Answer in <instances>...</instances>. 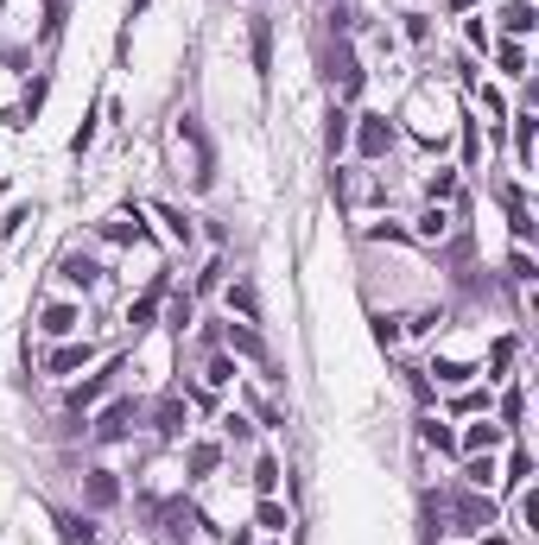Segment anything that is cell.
Here are the masks:
<instances>
[{"label": "cell", "mask_w": 539, "mask_h": 545, "mask_svg": "<svg viewBox=\"0 0 539 545\" xmlns=\"http://www.w3.org/2000/svg\"><path fill=\"white\" fill-rule=\"evenodd\" d=\"M431 375H438L444 387H470V381H476V368H470V362H438Z\"/></svg>", "instance_id": "83f0119b"}, {"label": "cell", "mask_w": 539, "mask_h": 545, "mask_svg": "<svg viewBox=\"0 0 539 545\" xmlns=\"http://www.w3.org/2000/svg\"><path fill=\"white\" fill-rule=\"evenodd\" d=\"M349 146H356V159H368V165H381L394 146H400V128L381 115V108H362L356 121H349Z\"/></svg>", "instance_id": "6da1fadb"}, {"label": "cell", "mask_w": 539, "mask_h": 545, "mask_svg": "<svg viewBox=\"0 0 539 545\" xmlns=\"http://www.w3.org/2000/svg\"><path fill=\"white\" fill-rule=\"evenodd\" d=\"M83 495H89V508H115V501H121V482H115V469H89Z\"/></svg>", "instance_id": "ac0fdd59"}, {"label": "cell", "mask_w": 539, "mask_h": 545, "mask_svg": "<svg viewBox=\"0 0 539 545\" xmlns=\"http://www.w3.org/2000/svg\"><path fill=\"white\" fill-rule=\"evenodd\" d=\"M38 336H45V343L83 336V304H77V298H45V304H38Z\"/></svg>", "instance_id": "7a4b0ae2"}, {"label": "cell", "mask_w": 539, "mask_h": 545, "mask_svg": "<svg viewBox=\"0 0 539 545\" xmlns=\"http://www.w3.org/2000/svg\"><path fill=\"white\" fill-rule=\"evenodd\" d=\"M89 355H96V349H89V343H77V336H70V343H57V349H51V355H45V375H70V368H83V362H89Z\"/></svg>", "instance_id": "5bb4252c"}, {"label": "cell", "mask_w": 539, "mask_h": 545, "mask_svg": "<svg viewBox=\"0 0 539 545\" xmlns=\"http://www.w3.org/2000/svg\"><path fill=\"white\" fill-rule=\"evenodd\" d=\"M128 324H134V330H146V324H152V298H140L134 311H128Z\"/></svg>", "instance_id": "8d00e7d4"}, {"label": "cell", "mask_w": 539, "mask_h": 545, "mask_svg": "<svg viewBox=\"0 0 539 545\" xmlns=\"http://www.w3.org/2000/svg\"><path fill=\"white\" fill-rule=\"evenodd\" d=\"M57 279H64V285H83V292H96V285H102V267H96L89 254H64V261H57Z\"/></svg>", "instance_id": "8fae6325"}, {"label": "cell", "mask_w": 539, "mask_h": 545, "mask_svg": "<svg viewBox=\"0 0 539 545\" xmlns=\"http://www.w3.org/2000/svg\"><path fill=\"white\" fill-rule=\"evenodd\" d=\"M508 444V425L495 418V412H476V425L457 437V457H476V450H502Z\"/></svg>", "instance_id": "277c9868"}, {"label": "cell", "mask_w": 539, "mask_h": 545, "mask_svg": "<svg viewBox=\"0 0 539 545\" xmlns=\"http://www.w3.org/2000/svg\"><path fill=\"white\" fill-rule=\"evenodd\" d=\"M457 412H495V394L489 387H470V394H457Z\"/></svg>", "instance_id": "4dcf8cb0"}, {"label": "cell", "mask_w": 539, "mask_h": 545, "mask_svg": "<svg viewBox=\"0 0 539 545\" xmlns=\"http://www.w3.org/2000/svg\"><path fill=\"white\" fill-rule=\"evenodd\" d=\"M508 279H514V285H534V279H539V267H534V254H527V248H514V254H508Z\"/></svg>", "instance_id": "4316f807"}, {"label": "cell", "mask_w": 539, "mask_h": 545, "mask_svg": "<svg viewBox=\"0 0 539 545\" xmlns=\"http://www.w3.org/2000/svg\"><path fill=\"white\" fill-rule=\"evenodd\" d=\"M476 96H482V108H489V128H502V121H508V102H502V89H495V83H482Z\"/></svg>", "instance_id": "f1b7e54d"}, {"label": "cell", "mask_w": 539, "mask_h": 545, "mask_svg": "<svg viewBox=\"0 0 539 545\" xmlns=\"http://www.w3.org/2000/svg\"><path fill=\"white\" fill-rule=\"evenodd\" d=\"M216 425H223V444H229V450H235V444H248V437L261 431V425H254V418H248L242 406H229L223 418H216Z\"/></svg>", "instance_id": "44dd1931"}, {"label": "cell", "mask_w": 539, "mask_h": 545, "mask_svg": "<svg viewBox=\"0 0 539 545\" xmlns=\"http://www.w3.org/2000/svg\"><path fill=\"white\" fill-rule=\"evenodd\" d=\"M495 19H502V38H527V32L539 26V6H534V0H508Z\"/></svg>", "instance_id": "9c48e42d"}, {"label": "cell", "mask_w": 539, "mask_h": 545, "mask_svg": "<svg viewBox=\"0 0 539 545\" xmlns=\"http://www.w3.org/2000/svg\"><path fill=\"white\" fill-rule=\"evenodd\" d=\"M235 355L229 349H210V362H203V394H223V387H235Z\"/></svg>", "instance_id": "30bf717a"}, {"label": "cell", "mask_w": 539, "mask_h": 545, "mask_svg": "<svg viewBox=\"0 0 539 545\" xmlns=\"http://www.w3.org/2000/svg\"><path fill=\"white\" fill-rule=\"evenodd\" d=\"M330 77H337V96H356V89H362V64H356L349 45L337 51V70H330Z\"/></svg>", "instance_id": "7402d4cb"}, {"label": "cell", "mask_w": 539, "mask_h": 545, "mask_svg": "<svg viewBox=\"0 0 539 545\" xmlns=\"http://www.w3.org/2000/svg\"><path fill=\"white\" fill-rule=\"evenodd\" d=\"M534 108H514V115H508V128H514V165H521V171H527V165H534Z\"/></svg>", "instance_id": "7c38bea8"}, {"label": "cell", "mask_w": 539, "mask_h": 545, "mask_svg": "<svg viewBox=\"0 0 539 545\" xmlns=\"http://www.w3.org/2000/svg\"><path fill=\"white\" fill-rule=\"evenodd\" d=\"M539 533V495L534 482H521V501H514V540H534Z\"/></svg>", "instance_id": "e0dca14e"}, {"label": "cell", "mask_w": 539, "mask_h": 545, "mask_svg": "<svg viewBox=\"0 0 539 545\" xmlns=\"http://www.w3.org/2000/svg\"><path fill=\"white\" fill-rule=\"evenodd\" d=\"M495 64H502L508 77H527V45H521V38H495Z\"/></svg>", "instance_id": "d4e9b609"}, {"label": "cell", "mask_w": 539, "mask_h": 545, "mask_svg": "<svg viewBox=\"0 0 539 545\" xmlns=\"http://www.w3.org/2000/svg\"><path fill=\"white\" fill-rule=\"evenodd\" d=\"M165 317H171V330H178V336H184V330H191V324H197V317H191V298H184V292H178V298H171V311H165Z\"/></svg>", "instance_id": "1f68e13d"}, {"label": "cell", "mask_w": 539, "mask_h": 545, "mask_svg": "<svg viewBox=\"0 0 539 545\" xmlns=\"http://www.w3.org/2000/svg\"><path fill=\"white\" fill-rule=\"evenodd\" d=\"M406 235H412V242H425V248H431V242H444V235H451V210H444V203H425V210L412 216V229H406Z\"/></svg>", "instance_id": "52a82bcc"}, {"label": "cell", "mask_w": 539, "mask_h": 545, "mask_svg": "<svg viewBox=\"0 0 539 545\" xmlns=\"http://www.w3.org/2000/svg\"><path fill=\"white\" fill-rule=\"evenodd\" d=\"M463 482H470L476 495H495V482H502V463H495V450H476V457H463Z\"/></svg>", "instance_id": "ba28073f"}, {"label": "cell", "mask_w": 539, "mask_h": 545, "mask_svg": "<svg viewBox=\"0 0 539 545\" xmlns=\"http://www.w3.org/2000/svg\"><path fill=\"white\" fill-rule=\"evenodd\" d=\"M489 545H514V540H502V533H489Z\"/></svg>", "instance_id": "f35d334b"}, {"label": "cell", "mask_w": 539, "mask_h": 545, "mask_svg": "<svg viewBox=\"0 0 539 545\" xmlns=\"http://www.w3.org/2000/svg\"><path fill=\"white\" fill-rule=\"evenodd\" d=\"M152 216L165 222V235H171L178 248H191V242H197V222H191V216H184L178 203H152Z\"/></svg>", "instance_id": "4fadbf2b"}, {"label": "cell", "mask_w": 539, "mask_h": 545, "mask_svg": "<svg viewBox=\"0 0 539 545\" xmlns=\"http://www.w3.org/2000/svg\"><path fill=\"white\" fill-rule=\"evenodd\" d=\"M425 203H444V210L457 203V171H451V165H438V171L425 178Z\"/></svg>", "instance_id": "603a6c76"}, {"label": "cell", "mask_w": 539, "mask_h": 545, "mask_svg": "<svg viewBox=\"0 0 539 545\" xmlns=\"http://www.w3.org/2000/svg\"><path fill=\"white\" fill-rule=\"evenodd\" d=\"M406 38H412V45H431V19H425V13H406Z\"/></svg>", "instance_id": "d6a6232c"}, {"label": "cell", "mask_w": 539, "mask_h": 545, "mask_svg": "<svg viewBox=\"0 0 539 545\" xmlns=\"http://www.w3.org/2000/svg\"><path fill=\"white\" fill-rule=\"evenodd\" d=\"M419 444H425V450H438V457H457V431H451L438 412H431V418H419Z\"/></svg>", "instance_id": "9a60e30c"}, {"label": "cell", "mask_w": 539, "mask_h": 545, "mask_svg": "<svg viewBox=\"0 0 539 545\" xmlns=\"http://www.w3.org/2000/svg\"><path fill=\"white\" fill-rule=\"evenodd\" d=\"M216 279H223V261H210V267L197 272V292H216Z\"/></svg>", "instance_id": "d590c367"}, {"label": "cell", "mask_w": 539, "mask_h": 545, "mask_svg": "<svg viewBox=\"0 0 539 545\" xmlns=\"http://www.w3.org/2000/svg\"><path fill=\"white\" fill-rule=\"evenodd\" d=\"M229 311H242V324H254V317H261V304H254V292H248V285H229Z\"/></svg>", "instance_id": "f546056e"}, {"label": "cell", "mask_w": 539, "mask_h": 545, "mask_svg": "<svg viewBox=\"0 0 539 545\" xmlns=\"http://www.w3.org/2000/svg\"><path fill=\"white\" fill-rule=\"evenodd\" d=\"M102 242H109V248H134V242H146V222H140V210H115V216L102 222Z\"/></svg>", "instance_id": "8992f818"}, {"label": "cell", "mask_w": 539, "mask_h": 545, "mask_svg": "<svg viewBox=\"0 0 539 545\" xmlns=\"http://www.w3.org/2000/svg\"><path fill=\"white\" fill-rule=\"evenodd\" d=\"M375 336H381L388 349H400V317H381V324H375Z\"/></svg>", "instance_id": "e575fe53"}, {"label": "cell", "mask_w": 539, "mask_h": 545, "mask_svg": "<svg viewBox=\"0 0 539 545\" xmlns=\"http://www.w3.org/2000/svg\"><path fill=\"white\" fill-rule=\"evenodd\" d=\"M134 418H140V400L134 394H115L109 406L96 412V444H121V437L134 431Z\"/></svg>", "instance_id": "3957f363"}, {"label": "cell", "mask_w": 539, "mask_h": 545, "mask_svg": "<svg viewBox=\"0 0 539 545\" xmlns=\"http://www.w3.org/2000/svg\"><path fill=\"white\" fill-rule=\"evenodd\" d=\"M216 463H223V444H191V450H184V469H191V482H203Z\"/></svg>", "instance_id": "cb8c5ba5"}, {"label": "cell", "mask_w": 539, "mask_h": 545, "mask_svg": "<svg viewBox=\"0 0 539 545\" xmlns=\"http://www.w3.org/2000/svg\"><path fill=\"white\" fill-rule=\"evenodd\" d=\"M349 146V115H330V152H343Z\"/></svg>", "instance_id": "836d02e7"}, {"label": "cell", "mask_w": 539, "mask_h": 545, "mask_svg": "<svg viewBox=\"0 0 539 545\" xmlns=\"http://www.w3.org/2000/svg\"><path fill=\"white\" fill-rule=\"evenodd\" d=\"M184 418H191V412H184V400H178V394H165V400L152 406V425H159V437H178V431H184Z\"/></svg>", "instance_id": "d6986e66"}, {"label": "cell", "mask_w": 539, "mask_h": 545, "mask_svg": "<svg viewBox=\"0 0 539 545\" xmlns=\"http://www.w3.org/2000/svg\"><path fill=\"white\" fill-rule=\"evenodd\" d=\"M254 527H261L267 540H279V533L292 527V514H285V501H279V495H261V501H254Z\"/></svg>", "instance_id": "2e32d148"}, {"label": "cell", "mask_w": 539, "mask_h": 545, "mask_svg": "<svg viewBox=\"0 0 539 545\" xmlns=\"http://www.w3.org/2000/svg\"><path fill=\"white\" fill-rule=\"evenodd\" d=\"M121 375H128V355H115V362H109L102 375H89V381H77V387H70V406H77V412H83V406H96V400H102V394H109V387L121 381Z\"/></svg>", "instance_id": "5b68a950"}, {"label": "cell", "mask_w": 539, "mask_h": 545, "mask_svg": "<svg viewBox=\"0 0 539 545\" xmlns=\"http://www.w3.org/2000/svg\"><path fill=\"white\" fill-rule=\"evenodd\" d=\"M463 38H470V51H476V57H489V51H495V32H489V19H482V13H470V19H463Z\"/></svg>", "instance_id": "484cf974"}, {"label": "cell", "mask_w": 539, "mask_h": 545, "mask_svg": "<svg viewBox=\"0 0 539 545\" xmlns=\"http://www.w3.org/2000/svg\"><path fill=\"white\" fill-rule=\"evenodd\" d=\"M451 6H457V13H470V6H476V0H451Z\"/></svg>", "instance_id": "74e56055"}, {"label": "cell", "mask_w": 539, "mask_h": 545, "mask_svg": "<svg viewBox=\"0 0 539 545\" xmlns=\"http://www.w3.org/2000/svg\"><path fill=\"white\" fill-rule=\"evenodd\" d=\"M248 482H254V495H279L285 469H279V457H273V450H261V457H254V476H248Z\"/></svg>", "instance_id": "ffe728a7"}]
</instances>
